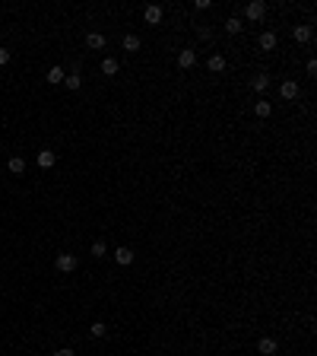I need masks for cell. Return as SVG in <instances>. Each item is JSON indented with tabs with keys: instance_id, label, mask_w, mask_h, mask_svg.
Segmentation results:
<instances>
[{
	"instance_id": "6da1fadb",
	"label": "cell",
	"mask_w": 317,
	"mask_h": 356,
	"mask_svg": "<svg viewBox=\"0 0 317 356\" xmlns=\"http://www.w3.org/2000/svg\"><path fill=\"white\" fill-rule=\"evenodd\" d=\"M264 16H267V3L264 0H251V3L244 6V19L247 23H260Z\"/></svg>"
},
{
	"instance_id": "7a4b0ae2",
	"label": "cell",
	"mask_w": 317,
	"mask_h": 356,
	"mask_svg": "<svg viewBox=\"0 0 317 356\" xmlns=\"http://www.w3.org/2000/svg\"><path fill=\"white\" fill-rule=\"evenodd\" d=\"M76 264H79L76 254H57V261H54V267H57L60 274H73V271H76Z\"/></svg>"
},
{
	"instance_id": "3957f363",
	"label": "cell",
	"mask_w": 317,
	"mask_h": 356,
	"mask_svg": "<svg viewBox=\"0 0 317 356\" xmlns=\"http://www.w3.org/2000/svg\"><path fill=\"white\" fill-rule=\"evenodd\" d=\"M35 163H38V169H54V163H57V153L54 150H42L35 156Z\"/></svg>"
},
{
	"instance_id": "277c9868",
	"label": "cell",
	"mask_w": 317,
	"mask_h": 356,
	"mask_svg": "<svg viewBox=\"0 0 317 356\" xmlns=\"http://www.w3.org/2000/svg\"><path fill=\"white\" fill-rule=\"evenodd\" d=\"M276 350H279L276 337H260V344H257V353L260 356H276Z\"/></svg>"
},
{
	"instance_id": "5b68a950",
	"label": "cell",
	"mask_w": 317,
	"mask_h": 356,
	"mask_svg": "<svg viewBox=\"0 0 317 356\" xmlns=\"http://www.w3.org/2000/svg\"><path fill=\"white\" fill-rule=\"evenodd\" d=\"M194 64H197V51H194V48H184L178 55V67H181V70H191Z\"/></svg>"
},
{
	"instance_id": "8992f818",
	"label": "cell",
	"mask_w": 317,
	"mask_h": 356,
	"mask_svg": "<svg viewBox=\"0 0 317 356\" xmlns=\"http://www.w3.org/2000/svg\"><path fill=\"white\" fill-rule=\"evenodd\" d=\"M257 45H260V51H273L276 45H279V35H276V32H264V35L257 38Z\"/></svg>"
},
{
	"instance_id": "52a82bcc",
	"label": "cell",
	"mask_w": 317,
	"mask_h": 356,
	"mask_svg": "<svg viewBox=\"0 0 317 356\" xmlns=\"http://www.w3.org/2000/svg\"><path fill=\"white\" fill-rule=\"evenodd\" d=\"M279 96L289 99V102H292V99H298V83H295V80H286V83L279 86Z\"/></svg>"
},
{
	"instance_id": "ba28073f",
	"label": "cell",
	"mask_w": 317,
	"mask_h": 356,
	"mask_svg": "<svg viewBox=\"0 0 317 356\" xmlns=\"http://www.w3.org/2000/svg\"><path fill=\"white\" fill-rule=\"evenodd\" d=\"M86 48L89 51H102L105 48V35L102 32H89V35H86Z\"/></svg>"
},
{
	"instance_id": "9c48e42d",
	"label": "cell",
	"mask_w": 317,
	"mask_h": 356,
	"mask_svg": "<svg viewBox=\"0 0 317 356\" xmlns=\"http://www.w3.org/2000/svg\"><path fill=\"white\" fill-rule=\"evenodd\" d=\"M64 83H67V89H70V92H76L79 86H83V77H79V64H73V73H70V77H64Z\"/></svg>"
},
{
	"instance_id": "30bf717a",
	"label": "cell",
	"mask_w": 317,
	"mask_h": 356,
	"mask_svg": "<svg viewBox=\"0 0 317 356\" xmlns=\"http://www.w3.org/2000/svg\"><path fill=\"white\" fill-rule=\"evenodd\" d=\"M114 261H118L121 267H127V264H133V248H127V245H121L118 251H114Z\"/></svg>"
},
{
	"instance_id": "8fae6325",
	"label": "cell",
	"mask_w": 317,
	"mask_h": 356,
	"mask_svg": "<svg viewBox=\"0 0 317 356\" xmlns=\"http://www.w3.org/2000/svg\"><path fill=\"white\" fill-rule=\"evenodd\" d=\"M292 38H295L298 45L311 42V26H295V29H292Z\"/></svg>"
},
{
	"instance_id": "7c38bea8",
	"label": "cell",
	"mask_w": 317,
	"mask_h": 356,
	"mask_svg": "<svg viewBox=\"0 0 317 356\" xmlns=\"http://www.w3.org/2000/svg\"><path fill=\"white\" fill-rule=\"evenodd\" d=\"M143 16H146V23H149V26H159L162 23V6H146Z\"/></svg>"
},
{
	"instance_id": "4fadbf2b",
	"label": "cell",
	"mask_w": 317,
	"mask_h": 356,
	"mask_svg": "<svg viewBox=\"0 0 317 356\" xmlns=\"http://www.w3.org/2000/svg\"><path fill=\"white\" fill-rule=\"evenodd\" d=\"M251 86H254V92H267L269 89V77L267 73H257V77L251 80Z\"/></svg>"
},
{
	"instance_id": "5bb4252c",
	"label": "cell",
	"mask_w": 317,
	"mask_h": 356,
	"mask_svg": "<svg viewBox=\"0 0 317 356\" xmlns=\"http://www.w3.org/2000/svg\"><path fill=\"white\" fill-rule=\"evenodd\" d=\"M206 67H210L213 73H219V70H225V55H213L210 60H206Z\"/></svg>"
},
{
	"instance_id": "9a60e30c",
	"label": "cell",
	"mask_w": 317,
	"mask_h": 356,
	"mask_svg": "<svg viewBox=\"0 0 317 356\" xmlns=\"http://www.w3.org/2000/svg\"><path fill=\"white\" fill-rule=\"evenodd\" d=\"M241 29H244V23H241V19L238 16H232V19H225V32H228V35H238V32Z\"/></svg>"
},
{
	"instance_id": "2e32d148",
	"label": "cell",
	"mask_w": 317,
	"mask_h": 356,
	"mask_svg": "<svg viewBox=\"0 0 317 356\" xmlns=\"http://www.w3.org/2000/svg\"><path fill=\"white\" fill-rule=\"evenodd\" d=\"M6 165H10V172H13V175H23V172H25V159H23V156H13Z\"/></svg>"
},
{
	"instance_id": "e0dca14e",
	"label": "cell",
	"mask_w": 317,
	"mask_h": 356,
	"mask_svg": "<svg viewBox=\"0 0 317 356\" xmlns=\"http://www.w3.org/2000/svg\"><path fill=\"white\" fill-rule=\"evenodd\" d=\"M124 51H127V55L140 51V35H124Z\"/></svg>"
},
{
	"instance_id": "ac0fdd59",
	"label": "cell",
	"mask_w": 317,
	"mask_h": 356,
	"mask_svg": "<svg viewBox=\"0 0 317 356\" xmlns=\"http://www.w3.org/2000/svg\"><path fill=\"white\" fill-rule=\"evenodd\" d=\"M64 77H67V73H64V67H51L45 80H48V83H64Z\"/></svg>"
},
{
	"instance_id": "d6986e66",
	"label": "cell",
	"mask_w": 317,
	"mask_h": 356,
	"mask_svg": "<svg viewBox=\"0 0 317 356\" xmlns=\"http://www.w3.org/2000/svg\"><path fill=\"white\" fill-rule=\"evenodd\" d=\"M254 115H257V118H269V115H273V105H269V102H257V105H254Z\"/></svg>"
},
{
	"instance_id": "ffe728a7",
	"label": "cell",
	"mask_w": 317,
	"mask_h": 356,
	"mask_svg": "<svg viewBox=\"0 0 317 356\" xmlns=\"http://www.w3.org/2000/svg\"><path fill=\"white\" fill-rule=\"evenodd\" d=\"M102 73H105V77H114V73H118V60H114V57H105L102 60Z\"/></svg>"
},
{
	"instance_id": "44dd1931",
	"label": "cell",
	"mask_w": 317,
	"mask_h": 356,
	"mask_svg": "<svg viewBox=\"0 0 317 356\" xmlns=\"http://www.w3.org/2000/svg\"><path fill=\"white\" fill-rule=\"evenodd\" d=\"M89 334H92V337H105V334H108V328H105V321H92V328H89Z\"/></svg>"
},
{
	"instance_id": "7402d4cb",
	"label": "cell",
	"mask_w": 317,
	"mask_h": 356,
	"mask_svg": "<svg viewBox=\"0 0 317 356\" xmlns=\"http://www.w3.org/2000/svg\"><path fill=\"white\" fill-rule=\"evenodd\" d=\"M92 254H96V258H105V254H108V245H105L102 239H96V242H92Z\"/></svg>"
},
{
	"instance_id": "603a6c76",
	"label": "cell",
	"mask_w": 317,
	"mask_h": 356,
	"mask_svg": "<svg viewBox=\"0 0 317 356\" xmlns=\"http://www.w3.org/2000/svg\"><path fill=\"white\" fill-rule=\"evenodd\" d=\"M10 48H0V67H6V64H10Z\"/></svg>"
},
{
	"instance_id": "cb8c5ba5",
	"label": "cell",
	"mask_w": 317,
	"mask_h": 356,
	"mask_svg": "<svg viewBox=\"0 0 317 356\" xmlns=\"http://www.w3.org/2000/svg\"><path fill=\"white\" fill-rule=\"evenodd\" d=\"M51 356H73V350H70V347H60V350H54Z\"/></svg>"
},
{
	"instance_id": "d4e9b609",
	"label": "cell",
	"mask_w": 317,
	"mask_h": 356,
	"mask_svg": "<svg viewBox=\"0 0 317 356\" xmlns=\"http://www.w3.org/2000/svg\"><path fill=\"white\" fill-rule=\"evenodd\" d=\"M0 38H3V32H0Z\"/></svg>"
}]
</instances>
